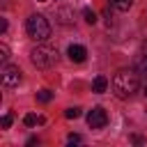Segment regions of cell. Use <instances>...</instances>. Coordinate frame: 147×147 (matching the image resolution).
<instances>
[{
  "mask_svg": "<svg viewBox=\"0 0 147 147\" xmlns=\"http://www.w3.org/2000/svg\"><path fill=\"white\" fill-rule=\"evenodd\" d=\"M140 87V80H138V71H131V69H119L115 76H113V92L119 96V99H131Z\"/></svg>",
  "mask_w": 147,
  "mask_h": 147,
  "instance_id": "6da1fadb",
  "label": "cell"
},
{
  "mask_svg": "<svg viewBox=\"0 0 147 147\" xmlns=\"http://www.w3.org/2000/svg\"><path fill=\"white\" fill-rule=\"evenodd\" d=\"M25 30H28V37L34 39V41H46L51 37V23L46 21V16L41 14H32L28 16L25 21Z\"/></svg>",
  "mask_w": 147,
  "mask_h": 147,
  "instance_id": "7a4b0ae2",
  "label": "cell"
},
{
  "mask_svg": "<svg viewBox=\"0 0 147 147\" xmlns=\"http://www.w3.org/2000/svg\"><path fill=\"white\" fill-rule=\"evenodd\" d=\"M30 60H32L34 67L48 69V67H53V64L57 62V51L51 48V46H37V48L30 51Z\"/></svg>",
  "mask_w": 147,
  "mask_h": 147,
  "instance_id": "3957f363",
  "label": "cell"
},
{
  "mask_svg": "<svg viewBox=\"0 0 147 147\" xmlns=\"http://www.w3.org/2000/svg\"><path fill=\"white\" fill-rule=\"evenodd\" d=\"M87 124L90 129H103L108 124V113L101 108V106H94L90 113H87Z\"/></svg>",
  "mask_w": 147,
  "mask_h": 147,
  "instance_id": "277c9868",
  "label": "cell"
},
{
  "mask_svg": "<svg viewBox=\"0 0 147 147\" xmlns=\"http://www.w3.org/2000/svg\"><path fill=\"white\" fill-rule=\"evenodd\" d=\"M2 85L5 87H14L21 83V69L14 67V64H2Z\"/></svg>",
  "mask_w": 147,
  "mask_h": 147,
  "instance_id": "5b68a950",
  "label": "cell"
},
{
  "mask_svg": "<svg viewBox=\"0 0 147 147\" xmlns=\"http://www.w3.org/2000/svg\"><path fill=\"white\" fill-rule=\"evenodd\" d=\"M67 55H69L71 62H83V60L87 57V51H85V46H80V44H71V46L67 48Z\"/></svg>",
  "mask_w": 147,
  "mask_h": 147,
  "instance_id": "8992f818",
  "label": "cell"
},
{
  "mask_svg": "<svg viewBox=\"0 0 147 147\" xmlns=\"http://www.w3.org/2000/svg\"><path fill=\"white\" fill-rule=\"evenodd\" d=\"M106 90H108V78H106V76H96V78L92 80V92L101 94V92H106Z\"/></svg>",
  "mask_w": 147,
  "mask_h": 147,
  "instance_id": "52a82bcc",
  "label": "cell"
},
{
  "mask_svg": "<svg viewBox=\"0 0 147 147\" xmlns=\"http://www.w3.org/2000/svg\"><path fill=\"white\" fill-rule=\"evenodd\" d=\"M108 2H110L115 9H119V11H126V9L133 5V0H108Z\"/></svg>",
  "mask_w": 147,
  "mask_h": 147,
  "instance_id": "ba28073f",
  "label": "cell"
},
{
  "mask_svg": "<svg viewBox=\"0 0 147 147\" xmlns=\"http://www.w3.org/2000/svg\"><path fill=\"white\" fill-rule=\"evenodd\" d=\"M71 16H74V14H71V9H67V7L57 11V18H60V23H64V25H67V23H71Z\"/></svg>",
  "mask_w": 147,
  "mask_h": 147,
  "instance_id": "9c48e42d",
  "label": "cell"
},
{
  "mask_svg": "<svg viewBox=\"0 0 147 147\" xmlns=\"http://www.w3.org/2000/svg\"><path fill=\"white\" fill-rule=\"evenodd\" d=\"M83 18H85L90 25H94V23H96V11L90 9V7H85V9H83Z\"/></svg>",
  "mask_w": 147,
  "mask_h": 147,
  "instance_id": "30bf717a",
  "label": "cell"
},
{
  "mask_svg": "<svg viewBox=\"0 0 147 147\" xmlns=\"http://www.w3.org/2000/svg\"><path fill=\"white\" fill-rule=\"evenodd\" d=\"M39 122H44V119H41V117H37L34 113H28V115L23 117V124H25V126H34V124H39Z\"/></svg>",
  "mask_w": 147,
  "mask_h": 147,
  "instance_id": "8fae6325",
  "label": "cell"
},
{
  "mask_svg": "<svg viewBox=\"0 0 147 147\" xmlns=\"http://www.w3.org/2000/svg\"><path fill=\"white\" fill-rule=\"evenodd\" d=\"M136 71H138V74H147V53L136 60Z\"/></svg>",
  "mask_w": 147,
  "mask_h": 147,
  "instance_id": "7c38bea8",
  "label": "cell"
},
{
  "mask_svg": "<svg viewBox=\"0 0 147 147\" xmlns=\"http://www.w3.org/2000/svg\"><path fill=\"white\" fill-rule=\"evenodd\" d=\"M53 99V92L51 90H41V92H37V101H41V103H48Z\"/></svg>",
  "mask_w": 147,
  "mask_h": 147,
  "instance_id": "4fadbf2b",
  "label": "cell"
},
{
  "mask_svg": "<svg viewBox=\"0 0 147 147\" xmlns=\"http://www.w3.org/2000/svg\"><path fill=\"white\" fill-rule=\"evenodd\" d=\"M64 117H67V119H76V117H80V108H67V110H64Z\"/></svg>",
  "mask_w": 147,
  "mask_h": 147,
  "instance_id": "5bb4252c",
  "label": "cell"
},
{
  "mask_svg": "<svg viewBox=\"0 0 147 147\" xmlns=\"http://www.w3.org/2000/svg\"><path fill=\"white\" fill-rule=\"evenodd\" d=\"M0 60H2V64H7V60H9V48L5 44H0Z\"/></svg>",
  "mask_w": 147,
  "mask_h": 147,
  "instance_id": "9a60e30c",
  "label": "cell"
},
{
  "mask_svg": "<svg viewBox=\"0 0 147 147\" xmlns=\"http://www.w3.org/2000/svg\"><path fill=\"white\" fill-rule=\"evenodd\" d=\"M11 126V115H5L2 117V129H9Z\"/></svg>",
  "mask_w": 147,
  "mask_h": 147,
  "instance_id": "2e32d148",
  "label": "cell"
},
{
  "mask_svg": "<svg viewBox=\"0 0 147 147\" xmlns=\"http://www.w3.org/2000/svg\"><path fill=\"white\" fill-rule=\"evenodd\" d=\"M67 140H69V142H71V145H74V142H80V136H76V133H71V136H69V138H67Z\"/></svg>",
  "mask_w": 147,
  "mask_h": 147,
  "instance_id": "e0dca14e",
  "label": "cell"
},
{
  "mask_svg": "<svg viewBox=\"0 0 147 147\" xmlns=\"http://www.w3.org/2000/svg\"><path fill=\"white\" fill-rule=\"evenodd\" d=\"M0 32H2V34H5V32H7V21H5V18H2V21H0Z\"/></svg>",
  "mask_w": 147,
  "mask_h": 147,
  "instance_id": "ac0fdd59",
  "label": "cell"
},
{
  "mask_svg": "<svg viewBox=\"0 0 147 147\" xmlns=\"http://www.w3.org/2000/svg\"><path fill=\"white\" fill-rule=\"evenodd\" d=\"M142 94H145V96H147V85H145V87H142Z\"/></svg>",
  "mask_w": 147,
  "mask_h": 147,
  "instance_id": "d6986e66",
  "label": "cell"
},
{
  "mask_svg": "<svg viewBox=\"0 0 147 147\" xmlns=\"http://www.w3.org/2000/svg\"><path fill=\"white\" fill-rule=\"evenodd\" d=\"M145 53H147V41H145Z\"/></svg>",
  "mask_w": 147,
  "mask_h": 147,
  "instance_id": "ffe728a7",
  "label": "cell"
},
{
  "mask_svg": "<svg viewBox=\"0 0 147 147\" xmlns=\"http://www.w3.org/2000/svg\"><path fill=\"white\" fill-rule=\"evenodd\" d=\"M39 2H46V0H39Z\"/></svg>",
  "mask_w": 147,
  "mask_h": 147,
  "instance_id": "44dd1931",
  "label": "cell"
}]
</instances>
